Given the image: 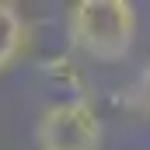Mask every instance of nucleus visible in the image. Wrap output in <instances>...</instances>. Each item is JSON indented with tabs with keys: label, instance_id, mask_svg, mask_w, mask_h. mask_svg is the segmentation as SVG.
I'll return each mask as SVG.
<instances>
[{
	"label": "nucleus",
	"instance_id": "1",
	"mask_svg": "<svg viewBox=\"0 0 150 150\" xmlns=\"http://www.w3.org/2000/svg\"><path fill=\"white\" fill-rule=\"evenodd\" d=\"M136 7L129 0H77L67 14V38L77 52L115 63L133 49Z\"/></svg>",
	"mask_w": 150,
	"mask_h": 150
},
{
	"label": "nucleus",
	"instance_id": "2",
	"mask_svg": "<svg viewBox=\"0 0 150 150\" xmlns=\"http://www.w3.org/2000/svg\"><path fill=\"white\" fill-rule=\"evenodd\" d=\"M101 115L87 98H63L35 122L38 150H101Z\"/></svg>",
	"mask_w": 150,
	"mask_h": 150
},
{
	"label": "nucleus",
	"instance_id": "3",
	"mask_svg": "<svg viewBox=\"0 0 150 150\" xmlns=\"http://www.w3.org/2000/svg\"><path fill=\"white\" fill-rule=\"evenodd\" d=\"M28 45V25L21 18V11L14 4L0 0V74L7 67H14V59L25 52Z\"/></svg>",
	"mask_w": 150,
	"mask_h": 150
},
{
	"label": "nucleus",
	"instance_id": "4",
	"mask_svg": "<svg viewBox=\"0 0 150 150\" xmlns=\"http://www.w3.org/2000/svg\"><path fill=\"white\" fill-rule=\"evenodd\" d=\"M136 101H140V108L150 115V67L140 74V80H136Z\"/></svg>",
	"mask_w": 150,
	"mask_h": 150
}]
</instances>
